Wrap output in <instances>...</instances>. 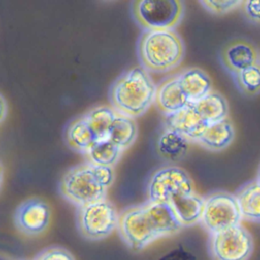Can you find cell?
Instances as JSON below:
<instances>
[{"label": "cell", "instance_id": "cell-20", "mask_svg": "<svg viewBox=\"0 0 260 260\" xmlns=\"http://www.w3.org/2000/svg\"><path fill=\"white\" fill-rule=\"evenodd\" d=\"M190 141L181 134L165 129L156 142V150L160 157L169 161L182 159L189 151Z\"/></svg>", "mask_w": 260, "mask_h": 260}, {"label": "cell", "instance_id": "cell-28", "mask_svg": "<svg viewBox=\"0 0 260 260\" xmlns=\"http://www.w3.org/2000/svg\"><path fill=\"white\" fill-rule=\"evenodd\" d=\"M7 112H8L7 102L4 99V96L0 93V123H2L5 120L7 116Z\"/></svg>", "mask_w": 260, "mask_h": 260}, {"label": "cell", "instance_id": "cell-18", "mask_svg": "<svg viewBox=\"0 0 260 260\" xmlns=\"http://www.w3.org/2000/svg\"><path fill=\"white\" fill-rule=\"evenodd\" d=\"M191 105L207 125H211L228 119V102L218 92L211 91L203 99L196 103H192Z\"/></svg>", "mask_w": 260, "mask_h": 260}, {"label": "cell", "instance_id": "cell-23", "mask_svg": "<svg viewBox=\"0 0 260 260\" xmlns=\"http://www.w3.org/2000/svg\"><path fill=\"white\" fill-rule=\"evenodd\" d=\"M124 151L112 143L110 140L96 141L91 148L84 153L87 162L101 166L114 168L120 160Z\"/></svg>", "mask_w": 260, "mask_h": 260}, {"label": "cell", "instance_id": "cell-6", "mask_svg": "<svg viewBox=\"0 0 260 260\" xmlns=\"http://www.w3.org/2000/svg\"><path fill=\"white\" fill-rule=\"evenodd\" d=\"M118 222L119 213L114 204L107 199L78 207L77 226L85 239H106L118 228Z\"/></svg>", "mask_w": 260, "mask_h": 260}, {"label": "cell", "instance_id": "cell-30", "mask_svg": "<svg viewBox=\"0 0 260 260\" xmlns=\"http://www.w3.org/2000/svg\"><path fill=\"white\" fill-rule=\"evenodd\" d=\"M259 183H260V169H259V173H258V177H257V179H256Z\"/></svg>", "mask_w": 260, "mask_h": 260}, {"label": "cell", "instance_id": "cell-27", "mask_svg": "<svg viewBox=\"0 0 260 260\" xmlns=\"http://www.w3.org/2000/svg\"><path fill=\"white\" fill-rule=\"evenodd\" d=\"M243 9L246 17L255 23H260V0L243 1Z\"/></svg>", "mask_w": 260, "mask_h": 260}, {"label": "cell", "instance_id": "cell-21", "mask_svg": "<svg viewBox=\"0 0 260 260\" xmlns=\"http://www.w3.org/2000/svg\"><path fill=\"white\" fill-rule=\"evenodd\" d=\"M137 134L138 127L135 119L117 114L111 127L108 140L124 151L135 142Z\"/></svg>", "mask_w": 260, "mask_h": 260}, {"label": "cell", "instance_id": "cell-4", "mask_svg": "<svg viewBox=\"0 0 260 260\" xmlns=\"http://www.w3.org/2000/svg\"><path fill=\"white\" fill-rule=\"evenodd\" d=\"M137 53L141 67L146 71L164 73L179 66L185 47L175 29L144 30L138 41Z\"/></svg>", "mask_w": 260, "mask_h": 260}, {"label": "cell", "instance_id": "cell-15", "mask_svg": "<svg viewBox=\"0 0 260 260\" xmlns=\"http://www.w3.org/2000/svg\"><path fill=\"white\" fill-rule=\"evenodd\" d=\"M178 80L188 101L196 103L212 91L210 77L199 68H189L178 74Z\"/></svg>", "mask_w": 260, "mask_h": 260}, {"label": "cell", "instance_id": "cell-17", "mask_svg": "<svg viewBox=\"0 0 260 260\" xmlns=\"http://www.w3.org/2000/svg\"><path fill=\"white\" fill-rule=\"evenodd\" d=\"M64 136L67 145L82 154L87 152L98 141L84 115L70 122L65 130Z\"/></svg>", "mask_w": 260, "mask_h": 260}, {"label": "cell", "instance_id": "cell-25", "mask_svg": "<svg viewBox=\"0 0 260 260\" xmlns=\"http://www.w3.org/2000/svg\"><path fill=\"white\" fill-rule=\"evenodd\" d=\"M243 1H232V0H225V1H218V0H204L200 1L199 3L210 13L215 15H221L225 14L235 8H237L240 4H242Z\"/></svg>", "mask_w": 260, "mask_h": 260}, {"label": "cell", "instance_id": "cell-29", "mask_svg": "<svg viewBox=\"0 0 260 260\" xmlns=\"http://www.w3.org/2000/svg\"><path fill=\"white\" fill-rule=\"evenodd\" d=\"M3 179H4V168H3L2 164L0 162V188L3 184Z\"/></svg>", "mask_w": 260, "mask_h": 260}, {"label": "cell", "instance_id": "cell-1", "mask_svg": "<svg viewBox=\"0 0 260 260\" xmlns=\"http://www.w3.org/2000/svg\"><path fill=\"white\" fill-rule=\"evenodd\" d=\"M183 226L169 204L147 202L127 207L119 214L118 233L133 251H141L155 240L178 233Z\"/></svg>", "mask_w": 260, "mask_h": 260}, {"label": "cell", "instance_id": "cell-19", "mask_svg": "<svg viewBox=\"0 0 260 260\" xmlns=\"http://www.w3.org/2000/svg\"><path fill=\"white\" fill-rule=\"evenodd\" d=\"M242 217L260 222V183L257 180L244 184L235 194Z\"/></svg>", "mask_w": 260, "mask_h": 260}, {"label": "cell", "instance_id": "cell-12", "mask_svg": "<svg viewBox=\"0 0 260 260\" xmlns=\"http://www.w3.org/2000/svg\"><path fill=\"white\" fill-rule=\"evenodd\" d=\"M164 126L165 129L181 134L190 142H197L208 125L189 104L180 111L165 116Z\"/></svg>", "mask_w": 260, "mask_h": 260}, {"label": "cell", "instance_id": "cell-13", "mask_svg": "<svg viewBox=\"0 0 260 260\" xmlns=\"http://www.w3.org/2000/svg\"><path fill=\"white\" fill-rule=\"evenodd\" d=\"M154 104L164 116L174 114L190 104L180 86L178 75L167 78L156 86Z\"/></svg>", "mask_w": 260, "mask_h": 260}, {"label": "cell", "instance_id": "cell-3", "mask_svg": "<svg viewBox=\"0 0 260 260\" xmlns=\"http://www.w3.org/2000/svg\"><path fill=\"white\" fill-rule=\"evenodd\" d=\"M114 180V168L84 161L70 168L63 175L60 181V193L70 203L82 207L106 199Z\"/></svg>", "mask_w": 260, "mask_h": 260}, {"label": "cell", "instance_id": "cell-22", "mask_svg": "<svg viewBox=\"0 0 260 260\" xmlns=\"http://www.w3.org/2000/svg\"><path fill=\"white\" fill-rule=\"evenodd\" d=\"M116 116L117 113L111 107L107 106L94 107L84 114V117L98 141L109 139L110 130Z\"/></svg>", "mask_w": 260, "mask_h": 260}, {"label": "cell", "instance_id": "cell-7", "mask_svg": "<svg viewBox=\"0 0 260 260\" xmlns=\"http://www.w3.org/2000/svg\"><path fill=\"white\" fill-rule=\"evenodd\" d=\"M242 219L235 194L217 191L204 198L200 222L210 235L240 224Z\"/></svg>", "mask_w": 260, "mask_h": 260}, {"label": "cell", "instance_id": "cell-9", "mask_svg": "<svg viewBox=\"0 0 260 260\" xmlns=\"http://www.w3.org/2000/svg\"><path fill=\"white\" fill-rule=\"evenodd\" d=\"M251 234L241 223L211 235L210 252L215 260H247L253 252Z\"/></svg>", "mask_w": 260, "mask_h": 260}, {"label": "cell", "instance_id": "cell-10", "mask_svg": "<svg viewBox=\"0 0 260 260\" xmlns=\"http://www.w3.org/2000/svg\"><path fill=\"white\" fill-rule=\"evenodd\" d=\"M51 210L47 202L40 198H29L21 202L14 213L17 230L26 236H38L50 223Z\"/></svg>", "mask_w": 260, "mask_h": 260}, {"label": "cell", "instance_id": "cell-26", "mask_svg": "<svg viewBox=\"0 0 260 260\" xmlns=\"http://www.w3.org/2000/svg\"><path fill=\"white\" fill-rule=\"evenodd\" d=\"M35 260H75L71 253L61 247H50L42 251Z\"/></svg>", "mask_w": 260, "mask_h": 260}, {"label": "cell", "instance_id": "cell-16", "mask_svg": "<svg viewBox=\"0 0 260 260\" xmlns=\"http://www.w3.org/2000/svg\"><path fill=\"white\" fill-rule=\"evenodd\" d=\"M235 138V129L229 119L208 125L197 141L203 148L210 151L225 149Z\"/></svg>", "mask_w": 260, "mask_h": 260}, {"label": "cell", "instance_id": "cell-8", "mask_svg": "<svg viewBox=\"0 0 260 260\" xmlns=\"http://www.w3.org/2000/svg\"><path fill=\"white\" fill-rule=\"evenodd\" d=\"M195 192L193 181L182 168L166 166L156 170L147 184L148 201L168 204L173 196Z\"/></svg>", "mask_w": 260, "mask_h": 260}, {"label": "cell", "instance_id": "cell-14", "mask_svg": "<svg viewBox=\"0 0 260 260\" xmlns=\"http://www.w3.org/2000/svg\"><path fill=\"white\" fill-rule=\"evenodd\" d=\"M168 204L182 226H190L200 222L204 198L196 192L173 196Z\"/></svg>", "mask_w": 260, "mask_h": 260}, {"label": "cell", "instance_id": "cell-11", "mask_svg": "<svg viewBox=\"0 0 260 260\" xmlns=\"http://www.w3.org/2000/svg\"><path fill=\"white\" fill-rule=\"evenodd\" d=\"M220 60L224 68L233 75L257 64L260 54L257 48L246 40H234L221 51Z\"/></svg>", "mask_w": 260, "mask_h": 260}, {"label": "cell", "instance_id": "cell-2", "mask_svg": "<svg viewBox=\"0 0 260 260\" xmlns=\"http://www.w3.org/2000/svg\"><path fill=\"white\" fill-rule=\"evenodd\" d=\"M156 85L143 67L122 73L109 91L111 108L119 115L132 119L144 115L154 103Z\"/></svg>", "mask_w": 260, "mask_h": 260}, {"label": "cell", "instance_id": "cell-24", "mask_svg": "<svg viewBox=\"0 0 260 260\" xmlns=\"http://www.w3.org/2000/svg\"><path fill=\"white\" fill-rule=\"evenodd\" d=\"M239 89L246 95H256L260 92V61L243 71L234 74Z\"/></svg>", "mask_w": 260, "mask_h": 260}, {"label": "cell", "instance_id": "cell-5", "mask_svg": "<svg viewBox=\"0 0 260 260\" xmlns=\"http://www.w3.org/2000/svg\"><path fill=\"white\" fill-rule=\"evenodd\" d=\"M132 12L144 30H169L180 23L184 3L178 0H138L132 3Z\"/></svg>", "mask_w": 260, "mask_h": 260}]
</instances>
